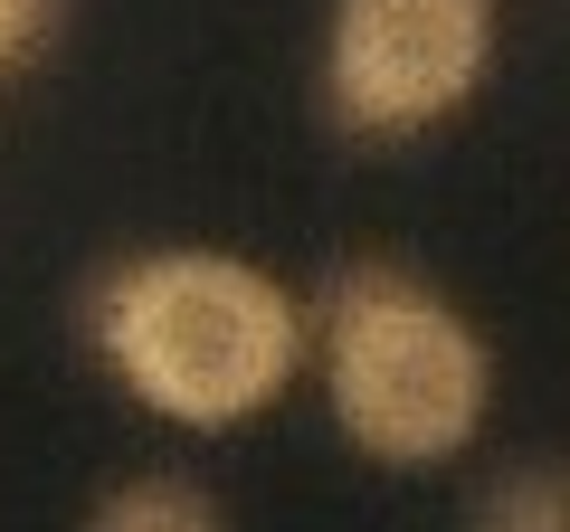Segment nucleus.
<instances>
[{
  "mask_svg": "<svg viewBox=\"0 0 570 532\" xmlns=\"http://www.w3.org/2000/svg\"><path fill=\"white\" fill-rule=\"evenodd\" d=\"M86 343L115 362V381L153 418L238 428V418L276 410L314 324L266 266L228 257V247H142L86 286Z\"/></svg>",
  "mask_w": 570,
  "mask_h": 532,
  "instance_id": "f257e3e1",
  "label": "nucleus"
},
{
  "mask_svg": "<svg viewBox=\"0 0 570 532\" xmlns=\"http://www.w3.org/2000/svg\"><path fill=\"white\" fill-rule=\"evenodd\" d=\"M494 0H333L324 115L352 144H409L485 86Z\"/></svg>",
  "mask_w": 570,
  "mask_h": 532,
  "instance_id": "7ed1b4c3",
  "label": "nucleus"
},
{
  "mask_svg": "<svg viewBox=\"0 0 570 532\" xmlns=\"http://www.w3.org/2000/svg\"><path fill=\"white\" fill-rule=\"evenodd\" d=\"M58 10H67V0H0V67H20L29 48L58 29Z\"/></svg>",
  "mask_w": 570,
  "mask_h": 532,
  "instance_id": "423d86ee",
  "label": "nucleus"
},
{
  "mask_svg": "<svg viewBox=\"0 0 570 532\" xmlns=\"http://www.w3.org/2000/svg\"><path fill=\"white\" fill-rule=\"evenodd\" d=\"M333 428L371 466H448L475 447L494 400V352L448 295L400 257H352L314 305Z\"/></svg>",
  "mask_w": 570,
  "mask_h": 532,
  "instance_id": "f03ea898",
  "label": "nucleus"
},
{
  "mask_svg": "<svg viewBox=\"0 0 570 532\" xmlns=\"http://www.w3.org/2000/svg\"><path fill=\"white\" fill-rule=\"evenodd\" d=\"M86 532H228L219 494L190 485V475H124V485L96 494Z\"/></svg>",
  "mask_w": 570,
  "mask_h": 532,
  "instance_id": "20e7f679",
  "label": "nucleus"
},
{
  "mask_svg": "<svg viewBox=\"0 0 570 532\" xmlns=\"http://www.w3.org/2000/svg\"><path fill=\"white\" fill-rule=\"evenodd\" d=\"M475 532H570V466L561 456L504 466L485 494H475Z\"/></svg>",
  "mask_w": 570,
  "mask_h": 532,
  "instance_id": "39448f33",
  "label": "nucleus"
}]
</instances>
